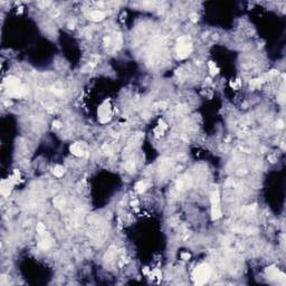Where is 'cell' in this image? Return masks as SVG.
<instances>
[{"instance_id": "obj_1", "label": "cell", "mask_w": 286, "mask_h": 286, "mask_svg": "<svg viewBox=\"0 0 286 286\" xmlns=\"http://www.w3.org/2000/svg\"><path fill=\"white\" fill-rule=\"evenodd\" d=\"M210 274H211V268L208 264H201L193 271V280L197 285H202L207 280H209Z\"/></svg>"}, {"instance_id": "obj_2", "label": "cell", "mask_w": 286, "mask_h": 286, "mask_svg": "<svg viewBox=\"0 0 286 286\" xmlns=\"http://www.w3.org/2000/svg\"><path fill=\"white\" fill-rule=\"evenodd\" d=\"M211 215L212 219H219L221 217V209H220V195L219 191L215 190L211 195Z\"/></svg>"}, {"instance_id": "obj_3", "label": "cell", "mask_w": 286, "mask_h": 286, "mask_svg": "<svg viewBox=\"0 0 286 286\" xmlns=\"http://www.w3.org/2000/svg\"><path fill=\"white\" fill-rule=\"evenodd\" d=\"M177 53L179 58H186L187 56H189V54L191 53V44L187 37H181L178 40Z\"/></svg>"}, {"instance_id": "obj_4", "label": "cell", "mask_w": 286, "mask_h": 286, "mask_svg": "<svg viewBox=\"0 0 286 286\" xmlns=\"http://www.w3.org/2000/svg\"><path fill=\"white\" fill-rule=\"evenodd\" d=\"M98 115H100V120L102 123H106L108 121H110L111 119V108L108 106H105V104L102 105L100 108V111H98Z\"/></svg>"}, {"instance_id": "obj_5", "label": "cell", "mask_w": 286, "mask_h": 286, "mask_svg": "<svg viewBox=\"0 0 286 286\" xmlns=\"http://www.w3.org/2000/svg\"><path fill=\"white\" fill-rule=\"evenodd\" d=\"M13 183H15V181H13V179H9V180H4L2 182H1V193L2 195H5L7 196L10 190H11V188H13Z\"/></svg>"}, {"instance_id": "obj_6", "label": "cell", "mask_w": 286, "mask_h": 286, "mask_svg": "<svg viewBox=\"0 0 286 286\" xmlns=\"http://www.w3.org/2000/svg\"><path fill=\"white\" fill-rule=\"evenodd\" d=\"M70 152L73 153L74 155H77V157H81L85 153V149L84 146L81 144V143H74L73 145L70 146Z\"/></svg>"}, {"instance_id": "obj_7", "label": "cell", "mask_w": 286, "mask_h": 286, "mask_svg": "<svg viewBox=\"0 0 286 286\" xmlns=\"http://www.w3.org/2000/svg\"><path fill=\"white\" fill-rule=\"evenodd\" d=\"M106 13H103V11H100V10H95V11H92L91 15H89V18L93 20V21H101L105 18Z\"/></svg>"}, {"instance_id": "obj_8", "label": "cell", "mask_w": 286, "mask_h": 286, "mask_svg": "<svg viewBox=\"0 0 286 286\" xmlns=\"http://www.w3.org/2000/svg\"><path fill=\"white\" fill-rule=\"evenodd\" d=\"M266 274L267 276H268V278H271V280H274V278H278V276H280V272L276 268V267H268L266 269Z\"/></svg>"}, {"instance_id": "obj_9", "label": "cell", "mask_w": 286, "mask_h": 286, "mask_svg": "<svg viewBox=\"0 0 286 286\" xmlns=\"http://www.w3.org/2000/svg\"><path fill=\"white\" fill-rule=\"evenodd\" d=\"M64 168L62 165H56V167H54V169H53V173H54V176H56V177H62L64 174Z\"/></svg>"}, {"instance_id": "obj_10", "label": "cell", "mask_w": 286, "mask_h": 286, "mask_svg": "<svg viewBox=\"0 0 286 286\" xmlns=\"http://www.w3.org/2000/svg\"><path fill=\"white\" fill-rule=\"evenodd\" d=\"M135 190L138 191V192H140V193H142L143 191L145 190V188H146V184H145V182H143V181H139V182H136L135 183Z\"/></svg>"}, {"instance_id": "obj_11", "label": "cell", "mask_w": 286, "mask_h": 286, "mask_svg": "<svg viewBox=\"0 0 286 286\" xmlns=\"http://www.w3.org/2000/svg\"><path fill=\"white\" fill-rule=\"evenodd\" d=\"M54 206L56 207V208H62V207H64V204H65V201L63 200V198H60V197H56L55 199H54Z\"/></svg>"}, {"instance_id": "obj_12", "label": "cell", "mask_w": 286, "mask_h": 286, "mask_svg": "<svg viewBox=\"0 0 286 286\" xmlns=\"http://www.w3.org/2000/svg\"><path fill=\"white\" fill-rule=\"evenodd\" d=\"M209 68H210L211 75H216V74H218V72H219V70L217 68V66L215 65V63H212V62H209Z\"/></svg>"}, {"instance_id": "obj_13", "label": "cell", "mask_w": 286, "mask_h": 286, "mask_svg": "<svg viewBox=\"0 0 286 286\" xmlns=\"http://www.w3.org/2000/svg\"><path fill=\"white\" fill-rule=\"evenodd\" d=\"M51 245V242H49L48 239H44V240H41L40 244H39L40 248H43V249H47Z\"/></svg>"}, {"instance_id": "obj_14", "label": "cell", "mask_w": 286, "mask_h": 286, "mask_svg": "<svg viewBox=\"0 0 286 286\" xmlns=\"http://www.w3.org/2000/svg\"><path fill=\"white\" fill-rule=\"evenodd\" d=\"M36 228H37V231H38L39 234H44V233H45V226L41 223H38Z\"/></svg>"}, {"instance_id": "obj_15", "label": "cell", "mask_w": 286, "mask_h": 286, "mask_svg": "<svg viewBox=\"0 0 286 286\" xmlns=\"http://www.w3.org/2000/svg\"><path fill=\"white\" fill-rule=\"evenodd\" d=\"M181 257H182L183 259H186V261H187L188 258H190V254H188V253H183V254L181 255Z\"/></svg>"}, {"instance_id": "obj_16", "label": "cell", "mask_w": 286, "mask_h": 286, "mask_svg": "<svg viewBox=\"0 0 286 286\" xmlns=\"http://www.w3.org/2000/svg\"><path fill=\"white\" fill-rule=\"evenodd\" d=\"M190 17H191V20H192V21H197L198 20V16L196 15V13H192Z\"/></svg>"}, {"instance_id": "obj_17", "label": "cell", "mask_w": 286, "mask_h": 286, "mask_svg": "<svg viewBox=\"0 0 286 286\" xmlns=\"http://www.w3.org/2000/svg\"><path fill=\"white\" fill-rule=\"evenodd\" d=\"M53 125H54L55 127H59L60 126V123H59L58 121H54L53 122Z\"/></svg>"}]
</instances>
